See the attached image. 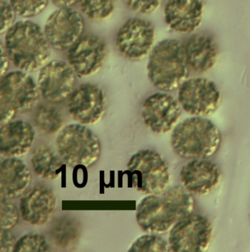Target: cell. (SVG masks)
<instances>
[{"instance_id": "1", "label": "cell", "mask_w": 250, "mask_h": 252, "mask_svg": "<svg viewBox=\"0 0 250 252\" xmlns=\"http://www.w3.org/2000/svg\"><path fill=\"white\" fill-rule=\"evenodd\" d=\"M195 209L193 196L183 186L168 187L161 194H149L136 209V221L147 234H164Z\"/></svg>"}, {"instance_id": "2", "label": "cell", "mask_w": 250, "mask_h": 252, "mask_svg": "<svg viewBox=\"0 0 250 252\" xmlns=\"http://www.w3.org/2000/svg\"><path fill=\"white\" fill-rule=\"evenodd\" d=\"M3 44L11 64L28 73L39 71L51 56V46L44 31L31 20L16 22L4 33Z\"/></svg>"}, {"instance_id": "3", "label": "cell", "mask_w": 250, "mask_h": 252, "mask_svg": "<svg viewBox=\"0 0 250 252\" xmlns=\"http://www.w3.org/2000/svg\"><path fill=\"white\" fill-rule=\"evenodd\" d=\"M220 130L206 117L188 118L176 125L170 137L173 152L185 160L207 159L217 153L221 144Z\"/></svg>"}, {"instance_id": "4", "label": "cell", "mask_w": 250, "mask_h": 252, "mask_svg": "<svg viewBox=\"0 0 250 252\" xmlns=\"http://www.w3.org/2000/svg\"><path fill=\"white\" fill-rule=\"evenodd\" d=\"M146 71L149 82L159 91L169 93L179 89L189 73L184 47L176 39L161 41L149 54Z\"/></svg>"}, {"instance_id": "5", "label": "cell", "mask_w": 250, "mask_h": 252, "mask_svg": "<svg viewBox=\"0 0 250 252\" xmlns=\"http://www.w3.org/2000/svg\"><path fill=\"white\" fill-rule=\"evenodd\" d=\"M126 173L133 188L146 195L165 191L171 178L167 160L152 150H142L135 153L127 163Z\"/></svg>"}, {"instance_id": "6", "label": "cell", "mask_w": 250, "mask_h": 252, "mask_svg": "<svg viewBox=\"0 0 250 252\" xmlns=\"http://www.w3.org/2000/svg\"><path fill=\"white\" fill-rule=\"evenodd\" d=\"M38 85L26 72L14 70L1 76V126L11 122L16 113H26L37 107Z\"/></svg>"}, {"instance_id": "7", "label": "cell", "mask_w": 250, "mask_h": 252, "mask_svg": "<svg viewBox=\"0 0 250 252\" xmlns=\"http://www.w3.org/2000/svg\"><path fill=\"white\" fill-rule=\"evenodd\" d=\"M56 145L58 154L71 168L90 167L99 160L102 153L99 138L80 124L64 126L57 134Z\"/></svg>"}, {"instance_id": "8", "label": "cell", "mask_w": 250, "mask_h": 252, "mask_svg": "<svg viewBox=\"0 0 250 252\" xmlns=\"http://www.w3.org/2000/svg\"><path fill=\"white\" fill-rule=\"evenodd\" d=\"M213 225L204 215L190 214L178 221L170 231L172 252H207L213 239Z\"/></svg>"}, {"instance_id": "9", "label": "cell", "mask_w": 250, "mask_h": 252, "mask_svg": "<svg viewBox=\"0 0 250 252\" xmlns=\"http://www.w3.org/2000/svg\"><path fill=\"white\" fill-rule=\"evenodd\" d=\"M178 101L182 110L197 117H208L215 113L221 102L217 85L205 78L186 79L179 88Z\"/></svg>"}, {"instance_id": "10", "label": "cell", "mask_w": 250, "mask_h": 252, "mask_svg": "<svg viewBox=\"0 0 250 252\" xmlns=\"http://www.w3.org/2000/svg\"><path fill=\"white\" fill-rule=\"evenodd\" d=\"M155 42V29L150 22L130 18L119 28L115 46L121 56L130 61H140L150 54Z\"/></svg>"}, {"instance_id": "11", "label": "cell", "mask_w": 250, "mask_h": 252, "mask_svg": "<svg viewBox=\"0 0 250 252\" xmlns=\"http://www.w3.org/2000/svg\"><path fill=\"white\" fill-rule=\"evenodd\" d=\"M84 30V17L72 8H60L47 18L44 31L51 48L68 51L80 38Z\"/></svg>"}, {"instance_id": "12", "label": "cell", "mask_w": 250, "mask_h": 252, "mask_svg": "<svg viewBox=\"0 0 250 252\" xmlns=\"http://www.w3.org/2000/svg\"><path fill=\"white\" fill-rule=\"evenodd\" d=\"M107 56L105 41L95 34L81 36L68 51L67 60L75 75L89 77L100 71Z\"/></svg>"}, {"instance_id": "13", "label": "cell", "mask_w": 250, "mask_h": 252, "mask_svg": "<svg viewBox=\"0 0 250 252\" xmlns=\"http://www.w3.org/2000/svg\"><path fill=\"white\" fill-rule=\"evenodd\" d=\"M67 107L74 122L85 126L95 125L105 114L106 97L98 85L81 84L75 88L68 98Z\"/></svg>"}, {"instance_id": "14", "label": "cell", "mask_w": 250, "mask_h": 252, "mask_svg": "<svg viewBox=\"0 0 250 252\" xmlns=\"http://www.w3.org/2000/svg\"><path fill=\"white\" fill-rule=\"evenodd\" d=\"M181 113V107L174 97L165 92L156 93L143 101L142 118L151 132L163 135L173 130Z\"/></svg>"}, {"instance_id": "15", "label": "cell", "mask_w": 250, "mask_h": 252, "mask_svg": "<svg viewBox=\"0 0 250 252\" xmlns=\"http://www.w3.org/2000/svg\"><path fill=\"white\" fill-rule=\"evenodd\" d=\"M76 76L68 63L61 60L48 62L38 73L40 94L47 102H63L75 89Z\"/></svg>"}, {"instance_id": "16", "label": "cell", "mask_w": 250, "mask_h": 252, "mask_svg": "<svg viewBox=\"0 0 250 252\" xmlns=\"http://www.w3.org/2000/svg\"><path fill=\"white\" fill-rule=\"evenodd\" d=\"M221 177L218 166L207 159L189 160L180 172L182 186L192 195L211 194L220 185Z\"/></svg>"}, {"instance_id": "17", "label": "cell", "mask_w": 250, "mask_h": 252, "mask_svg": "<svg viewBox=\"0 0 250 252\" xmlns=\"http://www.w3.org/2000/svg\"><path fill=\"white\" fill-rule=\"evenodd\" d=\"M56 207L57 197L54 191L44 185L30 189L19 200L21 218L29 225H44L53 216Z\"/></svg>"}, {"instance_id": "18", "label": "cell", "mask_w": 250, "mask_h": 252, "mask_svg": "<svg viewBox=\"0 0 250 252\" xmlns=\"http://www.w3.org/2000/svg\"><path fill=\"white\" fill-rule=\"evenodd\" d=\"M204 0H167L164 7V21L173 32L190 33L202 22Z\"/></svg>"}, {"instance_id": "19", "label": "cell", "mask_w": 250, "mask_h": 252, "mask_svg": "<svg viewBox=\"0 0 250 252\" xmlns=\"http://www.w3.org/2000/svg\"><path fill=\"white\" fill-rule=\"evenodd\" d=\"M1 155L7 158H21L29 153L35 141L36 134L31 124L13 120L1 126Z\"/></svg>"}, {"instance_id": "20", "label": "cell", "mask_w": 250, "mask_h": 252, "mask_svg": "<svg viewBox=\"0 0 250 252\" xmlns=\"http://www.w3.org/2000/svg\"><path fill=\"white\" fill-rule=\"evenodd\" d=\"M31 182V171L23 160L18 158H7L1 162V198L11 200L22 197Z\"/></svg>"}, {"instance_id": "21", "label": "cell", "mask_w": 250, "mask_h": 252, "mask_svg": "<svg viewBox=\"0 0 250 252\" xmlns=\"http://www.w3.org/2000/svg\"><path fill=\"white\" fill-rule=\"evenodd\" d=\"M188 65L197 73H207L214 67L218 58V48L213 37L205 33L191 36L184 45Z\"/></svg>"}, {"instance_id": "22", "label": "cell", "mask_w": 250, "mask_h": 252, "mask_svg": "<svg viewBox=\"0 0 250 252\" xmlns=\"http://www.w3.org/2000/svg\"><path fill=\"white\" fill-rule=\"evenodd\" d=\"M31 166L37 177L45 181H54L60 176L65 162L47 145L38 146L31 154Z\"/></svg>"}, {"instance_id": "23", "label": "cell", "mask_w": 250, "mask_h": 252, "mask_svg": "<svg viewBox=\"0 0 250 252\" xmlns=\"http://www.w3.org/2000/svg\"><path fill=\"white\" fill-rule=\"evenodd\" d=\"M50 243L59 249H68L76 243L80 237V225L76 220L67 217L56 219L48 233Z\"/></svg>"}, {"instance_id": "24", "label": "cell", "mask_w": 250, "mask_h": 252, "mask_svg": "<svg viewBox=\"0 0 250 252\" xmlns=\"http://www.w3.org/2000/svg\"><path fill=\"white\" fill-rule=\"evenodd\" d=\"M54 104H42L37 106L34 113V122L36 126L47 135L58 134L65 126L63 113Z\"/></svg>"}, {"instance_id": "25", "label": "cell", "mask_w": 250, "mask_h": 252, "mask_svg": "<svg viewBox=\"0 0 250 252\" xmlns=\"http://www.w3.org/2000/svg\"><path fill=\"white\" fill-rule=\"evenodd\" d=\"M115 0H79L81 12L87 18L102 21L109 18L115 9Z\"/></svg>"}, {"instance_id": "26", "label": "cell", "mask_w": 250, "mask_h": 252, "mask_svg": "<svg viewBox=\"0 0 250 252\" xmlns=\"http://www.w3.org/2000/svg\"><path fill=\"white\" fill-rule=\"evenodd\" d=\"M130 252H172L168 242L158 234H148L139 237L129 249Z\"/></svg>"}, {"instance_id": "27", "label": "cell", "mask_w": 250, "mask_h": 252, "mask_svg": "<svg viewBox=\"0 0 250 252\" xmlns=\"http://www.w3.org/2000/svg\"><path fill=\"white\" fill-rule=\"evenodd\" d=\"M16 14L28 19L39 15L50 0H8Z\"/></svg>"}, {"instance_id": "28", "label": "cell", "mask_w": 250, "mask_h": 252, "mask_svg": "<svg viewBox=\"0 0 250 252\" xmlns=\"http://www.w3.org/2000/svg\"><path fill=\"white\" fill-rule=\"evenodd\" d=\"M50 250V246L44 236L36 233H29L16 241L13 252H49Z\"/></svg>"}, {"instance_id": "29", "label": "cell", "mask_w": 250, "mask_h": 252, "mask_svg": "<svg viewBox=\"0 0 250 252\" xmlns=\"http://www.w3.org/2000/svg\"><path fill=\"white\" fill-rule=\"evenodd\" d=\"M0 226L2 229H12L19 220L20 212L16 206L5 198L1 197V215H0Z\"/></svg>"}, {"instance_id": "30", "label": "cell", "mask_w": 250, "mask_h": 252, "mask_svg": "<svg viewBox=\"0 0 250 252\" xmlns=\"http://www.w3.org/2000/svg\"><path fill=\"white\" fill-rule=\"evenodd\" d=\"M126 6L140 14H152L161 6L164 0H124Z\"/></svg>"}, {"instance_id": "31", "label": "cell", "mask_w": 250, "mask_h": 252, "mask_svg": "<svg viewBox=\"0 0 250 252\" xmlns=\"http://www.w3.org/2000/svg\"><path fill=\"white\" fill-rule=\"evenodd\" d=\"M1 34H4L15 23L16 11L8 0H1Z\"/></svg>"}, {"instance_id": "32", "label": "cell", "mask_w": 250, "mask_h": 252, "mask_svg": "<svg viewBox=\"0 0 250 252\" xmlns=\"http://www.w3.org/2000/svg\"><path fill=\"white\" fill-rule=\"evenodd\" d=\"M0 240V250L1 252H13L17 240L10 230L1 228Z\"/></svg>"}, {"instance_id": "33", "label": "cell", "mask_w": 250, "mask_h": 252, "mask_svg": "<svg viewBox=\"0 0 250 252\" xmlns=\"http://www.w3.org/2000/svg\"><path fill=\"white\" fill-rule=\"evenodd\" d=\"M10 63L11 62H10L7 50H6L4 44L1 43V76H4L7 73Z\"/></svg>"}, {"instance_id": "34", "label": "cell", "mask_w": 250, "mask_h": 252, "mask_svg": "<svg viewBox=\"0 0 250 252\" xmlns=\"http://www.w3.org/2000/svg\"><path fill=\"white\" fill-rule=\"evenodd\" d=\"M50 2L58 8H72L79 2V0H50Z\"/></svg>"}]
</instances>
